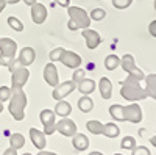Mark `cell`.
Instances as JSON below:
<instances>
[{
	"mask_svg": "<svg viewBox=\"0 0 156 155\" xmlns=\"http://www.w3.org/2000/svg\"><path fill=\"white\" fill-rule=\"evenodd\" d=\"M119 66H120V58L117 55H108L105 58V68L108 71H114L115 68H119Z\"/></svg>",
	"mask_w": 156,
	"mask_h": 155,
	"instance_id": "cell-25",
	"label": "cell"
},
{
	"mask_svg": "<svg viewBox=\"0 0 156 155\" xmlns=\"http://www.w3.org/2000/svg\"><path fill=\"white\" fill-rule=\"evenodd\" d=\"M89 155H103V153H101V152H97V150H95V152H90Z\"/></svg>",
	"mask_w": 156,
	"mask_h": 155,
	"instance_id": "cell-43",
	"label": "cell"
},
{
	"mask_svg": "<svg viewBox=\"0 0 156 155\" xmlns=\"http://www.w3.org/2000/svg\"><path fill=\"white\" fill-rule=\"evenodd\" d=\"M67 13H69V24L67 27L69 30L75 31V30H84V28H89L90 25V17L87 16V13L80 8V6H67Z\"/></svg>",
	"mask_w": 156,
	"mask_h": 155,
	"instance_id": "cell-4",
	"label": "cell"
},
{
	"mask_svg": "<svg viewBox=\"0 0 156 155\" xmlns=\"http://www.w3.org/2000/svg\"><path fill=\"white\" fill-rule=\"evenodd\" d=\"M83 79H86V72H84V69H75V72H73V75H72V82L75 83V85H78Z\"/></svg>",
	"mask_w": 156,
	"mask_h": 155,
	"instance_id": "cell-30",
	"label": "cell"
},
{
	"mask_svg": "<svg viewBox=\"0 0 156 155\" xmlns=\"http://www.w3.org/2000/svg\"><path fill=\"white\" fill-rule=\"evenodd\" d=\"M3 111V105H2V102H0V113Z\"/></svg>",
	"mask_w": 156,
	"mask_h": 155,
	"instance_id": "cell-44",
	"label": "cell"
},
{
	"mask_svg": "<svg viewBox=\"0 0 156 155\" xmlns=\"http://www.w3.org/2000/svg\"><path fill=\"white\" fill-rule=\"evenodd\" d=\"M11 97V88L8 86H0V102H6Z\"/></svg>",
	"mask_w": 156,
	"mask_h": 155,
	"instance_id": "cell-31",
	"label": "cell"
},
{
	"mask_svg": "<svg viewBox=\"0 0 156 155\" xmlns=\"http://www.w3.org/2000/svg\"><path fill=\"white\" fill-rule=\"evenodd\" d=\"M34 58H36V52H34V49H33V47H23V49L20 50V54H19L17 61H19L20 66L28 68L30 64L34 63Z\"/></svg>",
	"mask_w": 156,
	"mask_h": 155,
	"instance_id": "cell-14",
	"label": "cell"
},
{
	"mask_svg": "<svg viewBox=\"0 0 156 155\" xmlns=\"http://www.w3.org/2000/svg\"><path fill=\"white\" fill-rule=\"evenodd\" d=\"M105 16H106V11L103 9V8H95V9H92L90 11V20H101V19H105Z\"/></svg>",
	"mask_w": 156,
	"mask_h": 155,
	"instance_id": "cell-29",
	"label": "cell"
},
{
	"mask_svg": "<svg viewBox=\"0 0 156 155\" xmlns=\"http://www.w3.org/2000/svg\"><path fill=\"white\" fill-rule=\"evenodd\" d=\"M55 3H58L59 6H64V8H67L69 3H70V0H53Z\"/></svg>",
	"mask_w": 156,
	"mask_h": 155,
	"instance_id": "cell-36",
	"label": "cell"
},
{
	"mask_svg": "<svg viewBox=\"0 0 156 155\" xmlns=\"http://www.w3.org/2000/svg\"><path fill=\"white\" fill-rule=\"evenodd\" d=\"M109 114L111 118L115 119V121H128V122H133V124H137L142 121V110L137 103H133V105H111L109 107Z\"/></svg>",
	"mask_w": 156,
	"mask_h": 155,
	"instance_id": "cell-1",
	"label": "cell"
},
{
	"mask_svg": "<svg viewBox=\"0 0 156 155\" xmlns=\"http://www.w3.org/2000/svg\"><path fill=\"white\" fill-rule=\"evenodd\" d=\"M20 2H23L25 5H30V6H31L33 3H36V2H37V0H20Z\"/></svg>",
	"mask_w": 156,
	"mask_h": 155,
	"instance_id": "cell-39",
	"label": "cell"
},
{
	"mask_svg": "<svg viewBox=\"0 0 156 155\" xmlns=\"http://www.w3.org/2000/svg\"><path fill=\"white\" fill-rule=\"evenodd\" d=\"M3 155H17V150L12 149V147H8V149L3 152Z\"/></svg>",
	"mask_w": 156,
	"mask_h": 155,
	"instance_id": "cell-37",
	"label": "cell"
},
{
	"mask_svg": "<svg viewBox=\"0 0 156 155\" xmlns=\"http://www.w3.org/2000/svg\"><path fill=\"white\" fill-rule=\"evenodd\" d=\"M6 3H9V5H16V3H19L20 0H5Z\"/></svg>",
	"mask_w": 156,
	"mask_h": 155,
	"instance_id": "cell-41",
	"label": "cell"
},
{
	"mask_svg": "<svg viewBox=\"0 0 156 155\" xmlns=\"http://www.w3.org/2000/svg\"><path fill=\"white\" fill-rule=\"evenodd\" d=\"M59 61H61L66 68L76 69V68H80V64H81V57L78 55V54H75V52L64 50L62 55H61V58H59Z\"/></svg>",
	"mask_w": 156,
	"mask_h": 155,
	"instance_id": "cell-10",
	"label": "cell"
},
{
	"mask_svg": "<svg viewBox=\"0 0 156 155\" xmlns=\"http://www.w3.org/2000/svg\"><path fill=\"white\" fill-rule=\"evenodd\" d=\"M83 36H84V39H86L87 49H90V50L97 49V47L100 46V42H101V36H100L95 30L84 28V30H83Z\"/></svg>",
	"mask_w": 156,
	"mask_h": 155,
	"instance_id": "cell-15",
	"label": "cell"
},
{
	"mask_svg": "<svg viewBox=\"0 0 156 155\" xmlns=\"http://www.w3.org/2000/svg\"><path fill=\"white\" fill-rule=\"evenodd\" d=\"M120 96L129 102H137V100H144L147 96L145 89L140 86L139 80L133 75H128L125 82L122 83V88H120Z\"/></svg>",
	"mask_w": 156,
	"mask_h": 155,
	"instance_id": "cell-2",
	"label": "cell"
},
{
	"mask_svg": "<svg viewBox=\"0 0 156 155\" xmlns=\"http://www.w3.org/2000/svg\"><path fill=\"white\" fill-rule=\"evenodd\" d=\"M136 138H133V136H125L123 139H122V143H120V147L122 149H134L136 147Z\"/></svg>",
	"mask_w": 156,
	"mask_h": 155,
	"instance_id": "cell-28",
	"label": "cell"
},
{
	"mask_svg": "<svg viewBox=\"0 0 156 155\" xmlns=\"http://www.w3.org/2000/svg\"><path fill=\"white\" fill-rule=\"evenodd\" d=\"M72 111V107H70V103L66 102V100H58V103L55 105V114L61 116V118H67V116L70 114Z\"/></svg>",
	"mask_w": 156,
	"mask_h": 155,
	"instance_id": "cell-21",
	"label": "cell"
},
{
	"mask_svg": "<svg viewBox=\"0 0 156 155\" xmlns=\"http://www.w3.org/2000/svg\"><path fill=\"white\" fill-rule=\"evenodd\" d=\"M17 52V42L9 38H0V64L6 66L14 60Z\"/></svg>",
	"mask_w": 156,
	"mask_h": 155,
	"instance_id": "cell-5",
	"label": "cell"
},
{
	"mask_svg": "<svg viewBox=\"0 0 156 155\" xmlns=\"http://www.w3.org/2000/svg\"><path fill=\"white\" fill-rule=\"evenodd\" d=\"M114 155H122V153H114Z\"/></svg>",
	"mask_w": 156,
	"mask_h": 155,
	"instance_id": "cell-47",
	"label": "cell"
},
{
	"mask_svg": "<svg viewBox=\"0 0 156 155\" xmlns=\"http://www.w3.org/2000/svg\"><path fill=\"white\" fill-rule=\"evenodd\" d=\"M98 89H100V96L105 100L111 99V96H112V83H111V80L108 79V77H101L100 79Z\"/></svg>",
	"mask_w": 156,
	"mask_h": 155,
	"instance_id": "cell-17",
	"label": "cell"
},
{
	"mask_svg": "<svg viewBox=\"0 0 156 155\" xmlns=\"http://www.w3.org/2000/svg\"><path fill=\"white\" fill-rule=\"evenodd\" d=\"M64 50H66V49H62V47L53 49V50L50 52V60H51V61H59V58H61V55H62Z\"/></svg>",
	"mask_w": 156,
	"mask_h": 155,
	"instance_id": "cell-33",
	"label": "cell"
},
{
	"mask_svg": "<svg viewBox=\"0 0 156 155\" xmlns=\"http://www.w3.org/2000/svg\"><path fill=\"white\" fill-rule=\"evenodd\" d=\"M30 139H31V143H33V146L36 147V149H39V150H44V147H45V133L44 132H41V130H37V128H30Z\"/></svg>",
	"mask_w": 156,
	"mask_h": 155,
	"instance_id": "cell-16",
	"label": "cell"
},
{
	"mask_svg": "<svg viewBox=\"0 0 156 155\" xmlns=\"http://www.w3.org/2000/svg\"><path fill=\"white\" fill-rule=\"evenodd\" d=\"M56 132H59L62 136H73L76 133V125L72 119L62 118L59 122H56Z\"/></svg>",
	"mask_w": 156,
	"mask_h": 155,
	"instance_id": "cell-11",
	"label": "cell"
},
{
	"mask_svg": "<svg viewBox=\"0 0 156 155\" xmlns=\"http://www.w3.org/2000/svg\"><path fill=\"white\" fill-rule=\"evenodd\" d=\"M25 107H27V94L22 88H11V97L8 110L16 121H22L25 116Z\"/></svg>",
	"mask_w": 156,
	"mask_h": 155,
	"instance_id": "cell-3",
	"label": "cell"
},
{
	"mask_svg": "<svg viewBox=\"0 0 156 155\" xmlns=\"http://www.w3.org/2000/svg\"><path fill=\"white\" fill-rule=\"evenodd\" d=\"M23 155H31V153H28V152H27V153H23Z\"/></svg>",
	"mask_w": 156,
	"mask_h": 155,
	"instance_id": "cell-45",
	"label": "cell"
},
{
	"mask_svg": "<svg viewBox=\"0 0 156 155\" xmlns=\"http://www.w3.org/2000/svg\"><path fill=\"white\" fill-rule=\"evenodd\" d=\"M78 88V91H80L83 96H89L90 93H94V89H95V82L92 79H83L80 83L76 85Z\"/></svg>",
	"mask_w": 156,
	"mask_h": 155,
	"instance_id": "cell-20",
	"label": "cell"
},
{
	"mask_svg": "<svg viewBox=\"0 0 156 155\" xmlns=\"http://www.w3.org/2000/svg\"><path fill=\"white\" fill-rule=\"evenodd\" d=\"M37 155H56L55 152H47V150H39Z\"/></svg>",
	"mask_w": 156,
	"mask_h": 155,
	"instance_id": "cell-38",
	"label": "cell"
},
{
	"mask_svg": "<svg viewBox=\"0 0 156 155\" xmlns=\"http://www.w3.org/2000/svg\"><path fill=\"white\" fill-rule=\"evenodd\" d=\"M39 118H41V122L44 125V133L45 135H53L56 132V114H55V111L42 110L41 114H39Z\"/></svg>",
	"mask_w": 156,
	"mask_h": 155,
	"instance_id": "cell-8",
	"label": "cell"
},
{
	"mask_svg": "<svg viewBox=\"0 0 156 155\" xmlns=\"http://www.w3.org/2000/svg\"><path fill=\"white\" fill-rule=\"evenodd\" d=\"M154 9H156V0H154Z\"/></svg>",
	"mask_w": 156,
	"mask_h": 155,
	"instance_id": "cell-46",
	"label": "cell"
},
{
	"mask_svg": "<svg viewBox=\"0 0 156 155\" xmlns=\"http://www.w3.org/2000/svg\"><path fill=\"white\" fill-rule=\"evenodd\" d=\"M23 146H25V138H23V135H20V133H12V135L9 136V147L19 150V149H22Z\"/></svg>",
	"mask_w": 156,
	"mask_h": 155,
	"instance_id": "cell-23",
	"label": "cell"
},
{
	"mask_svg": "<svg viewBox=\"0 0 156 155\" xmlns=\"http://www.w3.org/2000/svg\"><path fill=\"white\" fill-rule=\"evenodd\" d=\"M78 108H80L83 113L92 111V108H94V102H92V99H90L89 96H83L80 100H78Z\"/></svg>",
	"mask_w": 156,
	"mask_h": 155,
	"instance_id": "cell-24",
	"label": "cell"
},
{
	"mask_svg": "<svg viewBox=\"0 0 156 155\" xmlns=\"http://www.w3.org/2000/svg\"><path fill=\"white\" fill-rule=\"evenodd\" d=\"M120 66H122V69H123L128 75H133V77H136V79H137L139 82L145 79V74L142 72L137 66H136L133 55H129V54L123 55V57L120 58Z\"/></svg>",
	"mask_w": 156,
	"mask_h": 155,
	"instance_id": "cell-6",
	"label": "cell"
},
{
	"mask_svg": "<svg viewBox=\"0 0 156 155\" xmlns=\"http://www.w3.org/2000/svg\"><path fill=\"white\" fill-rule=\"evenodd\" d=\"M148 31H150V35H151V36H154V38H156V20L150 22V25H148Z\"/></svg>",
	"mask_w": 156,
	"mask_h": 155,
	"instance_id": "cell-35",
	"label": "cell"
},
{
	"mask_svg": "<svg viewBox=\"0 0 156 155\" xmlns=\"http://www.w3.org/2000/svg\"><path fill=\"white\" fill-rule=\"evenodd\" d=\"M150 143H151V144L156 147V136H151V138H150Z\"/></svg>",
	"mask_w": 156,
	"mask_h": 155,
	"instance_id": "cell-42",
	"label": "cell"
},
{
	"mask_svg": "<svg viewBox=\"0 0 156 155\" xmlns=\"http://www.w3.org/2000/svg\"><path fill=\"white\" fill-rule=\"evenodd\" d=\"M5 6H6V2H5V0H0V13L5 9Z\"/></svg>",
	"mask_w": 156,
	"mask_h": 155,
	"instance_id": "cell-40",
	"label": "cell"
},
{
	"mask_svg": "<svg viewBox=\"0 0 156 155\" xmlns=\"http://www.w3.org/2000/svg\"><path fill=\"white\" fill-rule=\"evenodd\" d=\"M0 66H2V64H0Z\"/></svg>",
	"mask_w": 156,
	"mask_h": 155,
	"instance_id": "cell-48",
	"label": "cell"
},
{
	"mask_svg": "<svg viewBox=\"0 0 156 155\" xmlns=\"http://www.w3.org/2000/svg\"><path fill=\"white\" fill-rule=\"evenodd\" d=\"M44 80L47 82V85L50 86H56L59 83V77H58V69L53 63H48L45 64V68H44Z\"/></svg>",
	"mask_w": 156,
	"mask_h": 155,
	"instance_id": "cell-12",
	"label": "cell"
},
{
	"mask_svg": "<svg viewBox=\"0 0 156 155\" xmlns=\"http://www.w3.org/2000/svg\"><path fill=\"white\" fill-rule=\"evenodd\" d=\"M75 88H76V85L72 82V80H67V82H62V83H58L56 86H55V89H53V99L55 100H62L64 97H67L70 93H73L75 91Z\"/></svg>",
	"mask_w": 156,
	"mask_h": 155,
	"instance_id": "cell-9",
	"label": "cell"
},
{
	"mask_svg": "<svg viewBox=\"0 0 156 155\" xmlns=\"http://www.w3.org/2000/svg\"><path fill=\"white\" fill-rule=\"evenodd\" d=\"M145 93L147 96H150L151 99L156 100V74H148L145 75Z\"/></svg>",
	"mask_w": 156,
	"mask_h": 155,
	"instance_id": "cell-19",
	"label": "cell"
},
{
	"mask_svg": "<svg viewBox=\"0 0 156 155\" xmlns=\"http://www.w3.org/2000/svg\"><path fill=\"white\" fill-rule=\"evenodd\" d=\"M86 128L94 135H101L103 133V124L100 121H89L86 124Z\"/></svg>",
	"mask_w": 156,
	"mask_h": 155,
	"instance_id": "cell-26",
	"label": "cell"
},
{
	"mask_svg": "<svg viewBox=\"0 0 156 155\" xmlns=\"http://www.w3.org/2000/svg\"><path fill=\"white\" fill-rule=\"evenodd\" d=\"M72 146H73L78 152H83V150H86V149L89 147V139H87V136L83 135V133H75V135L72 136Z\"/></svg>",
	"mask_w": 156,
	"mask_h": 155,
	"instance_id": "cell-18",
	"label": "cell"
},
{
	"mask_svg": "<svg viewBox=\"0 0 156 155\" xmlns=\"http://www.w3.org/2000/svg\"><path fill=\"white\" fill-rule=\"evenodd\" d=\"M31 19L34 24H44L47 19V8L42 3H33L31 5Z\"/></svg>",
	"mask_w": 156,
	"mask_h": 155,
	"instance_id": "cell-13",
	"label": "cell"
},
{
	"mask_svg": "<svg viewBox=\"0 0 156 155\" xmlns=\"http://www.w3.org/2000/svg\"><path fill=\"white\" fill-rule=\"evenodd\" d=\"M9 72H11V85H12V88H23L25 83L28 82L30 71L25 68V66L17 64V66L12 68Z\"/></svg>",
	"mask_w": 156,
	"mask_h": 155,
	"instance_id": "cell-7",
	"label": "cell"
},
{
	"mask_svg": "<svg viewBox=\"0 0 156 155\" xmlns=\"http://www.w3.org/2000/svg\"><path fill=\"white\" fill-rule=\"evenodd\" d=\"M8 25H9L12 30H16V31H22L23 30V24L17 17H14V16H9L8 17Z\"/></svg>",
	"mask_w": 156,
	"mask_h": 155,
	"instance_id": "cell-27",
	"label": "cell"
},
{
	"mask_svg": "<svg viewBox=\"0 0 156 155\" xmlns=\"http://www.w3.org/2000/svg\"><path fill=\"white\" fill-rule=\"evenodd\" d=\"M133 3V0H112V5L117 9H125Z\"/></svg>",
	"mask_w": 156,
	"mask_h": 155,
	"instance_id": "cell-32",
	"label": "cell"
},
{
	"mask_svg": "<svg viewBox=\"0 0 156 155\" xmlns=\"http://www.w3.org/2000/svg\"><path fill=\"white\" fill-rule=\"evenodd\" d=\"M133 155H151V152L145 146H136L133 149Z\"/></svg>",
	"mask_w": 156,
	"mask_h": 155,
	"instance_id": "cell-34",
	"label": "cell"
},
{
	"mask_svg": "<svg viewBox=\"0 0 156 155\" xmlns=\"http://www.w3.org/2000/svg\"><path fill=\"white\" fill-rule=\"evenodd\" d=\"M120 133V128L117 127L114 122H108V124H103V133L106 138H117Z\"/></svg>",
	"mask_w": 156,
	"mask_h": 155,
	"instance_id": "cell-22",
	"label": "cell"
}]
</instances>
